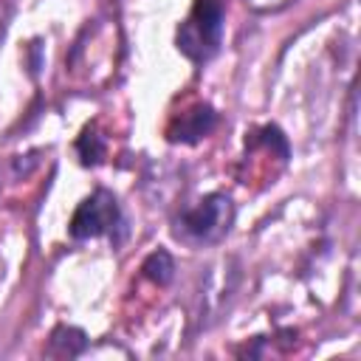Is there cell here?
Listing matches in <instances>:
<instances>
[{
    "label": "cell",
    "mask_w": 361,
    "mask_h": 361,
    "mask_svg": "<svg viewBox=\"0 0 361 361\" xmlns=\"http://www.w3.org/2000/svg\"><path fill=\"white\" fill-rule=\"evenodd\" d=\"M234 223V203L223 192H212L203 200L186 206L175 220V237L186 245H214L220 243Z\"/></svg>",
    "instance_id": "6da1fadb"
},
{
    "label": "cell",
    "mask_w": 361,
    "mask_h": 361,
    "mask_svg": "<svg viewBox=\"0 0 361 361\" xmlns=\"http://www.w3.org/2000/svg\"><path fill=\"white\" fill-rule=\"evenodd\" d=\"M223 0H197L192 14L178 28V51L192 62H206L223 39Z\"/></svg>",
    "instance_id": "7a4b0ae2"
},
{
    "label": "cell",
    "mask_w": 361,
    "mask_h": 361,
    "mask_svg": "<svg viewBox=\"0 0 361 361\" xmlns=\"http://www.w3.org/2000/svg\"><path fill=\"white\" fill-rule=\"evenodd\" d=\"M118 226H121V209H118L116 195L107 189H96L90 197H85L76 206V212L71 217V237L90 240V237L110 234Z\"/></svg>",
    "instance_id": "3957f363"
},
{
    "label": "cell",
    "mask_w": 361,
    "mask_h": 361,
    "mask_svg": "<svg viewBox=\"0 0 361 361\" xmlns=\"http://www.w3.org/2000/svg\"><path fill=\"white\" fill-rule=\"evenodd\" d=\"M214 121H217L214 110H212L209 104H197L195 110L180 113L178 124L169 130V138H172V141L192 144V141H197V138L209 135V133H212V127H214Z\"/></svg>",
    "instance_id": "277c9868"
},
{
    "label": "cell",
    "mask_w": 361,
    "mask_h": 361,
    "mask_svg": "<svg viewBox=\"0 0 361 361\" xmlns=\"http://www.w3.org/2000/svg\"><path fill=\"white\" fill-rule=\"evenodd\" d=\"M87 347V338L76 327H56L51 336V353L54 355H82Z\"/></svg>",
    "instance_id": "5b68a950"
},
{
    "label": "cell",
    "mask_w": 361,
    "mask_h": 361,
    "mask_svg": "<svg viewBox=\"0 0 361 361\" xmlns=\"http://www.w3.org/2000/svg\"><path fill=\"white\" fill-rule=\"evenodd\" d=\"M172 271H175V262L169 257V251H152L147 259H144V274L158 282V285H166L172 279Z\"/></svg>",
    "instance_id": "8992f818"
},
{
    "label": "cell",
    "mask_w": 361,
    "mask_h": 361,
    "mask_svg": "<svg viewBox=\"0 0 361 361\" xmlns=\"http://www.w3.org/2000/svg\"><path fill=\"white\" fill-rule=\"evenodd\" d=\"M79 155H82V164H99L102 161L104 144H102V138L93 130H85L82 133V138H79Z\"/></svg>",
    "instance_id": "52a82bcc"
},
{
    "label": "cell",
    "mask_w": 361,
    "mask_h": 361,
    "mask_svg": "<svg viewBox=\"0 0 361 361\" xmlns=\"http://www.w3.org/2000/svg\"><path fill=\"white\" fill-rule=\"evenodd\" d=\"M290 3H296V0H245V6H248V8H254V11H259V14L282 11V8H285V6H290Z\"/></svg>",
    "instance_id": "ba28073f"
}]
</instances>
